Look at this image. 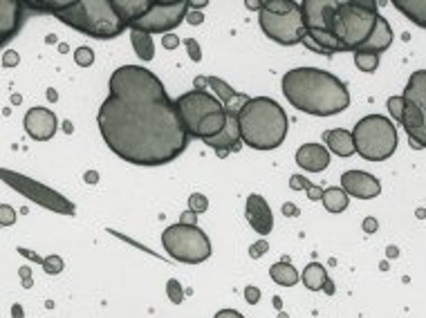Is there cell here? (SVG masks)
<instances>
[{"mask_svg":"<svg viewBox=\"0 0 426 318\" xmlns=\"http://www.w3.org/2000/svg\"><path fill=\"white\" fill-rule=\"evenodd\" d=\"M180 222H182V224H195V213L193 211H184L182 217H180Z\"/></svg>","mask_w":426,"mask_h":318,"instance_id":"bcb514c9","label":"cell"},{"mask_svg":"<svg viewBox=\"0 0 426 318\" xmlns=\"http://www.w3.org/2000/svg\"><path fill=\"white\" fill-rule=\"evenodd\" d=\"M188 12H191L188 0H177V3H157V0H153V7L130 30L146 34H168L186 21Z\"/></svg>","mask_w":426,"mask_h":318,"instance_id":"8fae6325","label":"cell"},{"mask_svg":"<svg viewBox=\"0 0 426 318\" xmlns=\"http://www.w3.org/2000/svg\"><path fill=\"white\" fill-rule=\"evenodd\" d=\"M162 244L166 253L177 262L184 265H200V262L211 258V240L197 224H171L162 233Z\"/></svg>","mask_w":426,"mask_h":318,"instance_id":"9c48e42d","label":"cell"},{"mask_svg":"<svg viewBox=\"0 0 426 318\" xmlns=\"http://www.w3.org/2000/svg\"><path fill=\"white\" fill-rule=\"evenodd\" d=\"M41 265H43V269H45V274H61L63 271V260L59 258V256H50V258H45V260H41Z\"/></svg>","mask_w":426,"mask_h":318,"instance_id":"e575fe53","label":"cell"},{"mask_svg":"<svg viewBox=\"0 0 426 318\" xmlns=\"http://www.w3.org/2000/svg\"><path fill=\"white\" fill-rule=\"evenodd\" d=\"M289 188H292V190L303 188L305 193H307V197L312 199V202H316V199H321V197H323V188L314 186L312 181H307V179L301 177V175H292V177H289Z\"/></svg>","mask_w":426,"mask_h":318,"instance_id":"f1b7e54d","label":"cell"},{"mask_svg":"<svg viewBox=\"0 0 426 318\" xmlns=\"http://www.w3.org/2000/svg\"><path fill=\"white\" fill-rule=\"evenodd\" d=\"M16 222V211L9 204L0 206V224L3 226H12Z\"/></svg>","mask_w":426,"mask_h":318,"instance_id":"d590c367","label":"cell"},{"mask_svg":"<svg viewBox=\"0 0 426 318\" xmlns=\"http://www.w3.org/2000/svg\"><path fill=\"white\" fill-rule=\"evenodd\" d=\"M244 301H247L249 305H256V303L260 301V289L249 285L247 289H244Z\"/></svg>","mask_w":426,"mask_h":318,"instance_id":"f35d334b","label":"cell"},{"mask_svg":"<svg viewBox=\"0 0 426 318\" xmlns=\"http://www.w3.org/2000/svg\"><path fill=\"white\" fill-rule=\"evenodd\" d=\"M97 123L106 146L135 166H164L182 155L191 139L164 83L144 66L113 72Z\"/></svg>","mask_w":426,"mask_h":318,"instance_id":"6da1fadb","label":"cell"},{"mask_svg":"<svg viewBox=\"0 0 426 318\" xmlns=\"http://www.w3.org/2000/svg\"><path fill=\"white\" fill-rule=\"evenodd\" d=\"M337 7H339V0H301L305 30L332 32Z\"/></svg>","mask_w":426,"mask_h":318,"instance_id":"4fadbf2b","label":"cell"},{"mask_svg":"<svg viewBox=\"0 0 426 318\" xmlns=\"http://www.w3.org/2000/svg\"><path fill=\"white\" fill-rule=\"evenodd\" d=\"M3 181L9 184L14 190H18L21 195H25L27 199L32 202L41 204L43 208H50L54 213H61V215H75V204L70 202L68 197H63L57 190H52L50 186L41 184L32 177H25L21 172H14V170H7L3 168Z\"/></svg>","mask_w":426,"mask_h":318,"instance_id":"30bf717a","label":"cell"},{"mask_svg":"<svg viewBox=\"0 0 426 318\" xmlns=\"http://www.w3.org/2000/svg\"><path fill=\"white\" fill-rule=\"evenodd\" d=\"M21 7L23 3H16V0H3L0 3V34H3V45L12 39L23 23Z\"/></svg>","mask_w":426,"mask_h":318,"instance_id":"d6986e66","label":"cell"},{"mask_svg":"<svg viewBox=\"0 0 426 318\" xmlns=\"http://www.w3.org/2000/svg\"><path fill=\"white\" fill-rule=\"evenodd\" d=\"M283 95L296 110L312 117H332L350 106L346 83L319 68L287 70L280 81Z\"/></svg>","mask_w":426,"mask_h":318,"instance_id":"7a4b0ae2","label":"cell"},{"mask_svg":"<svg viewBox=\"0 0 426 318\" xmlns=\"http://www.w3.org/2000/svg\"><path fill=\"white\" fill-rule=\"evenodd\" d=\"M166 294H168V301L175 303V305L184 301V289H182V285H180V280H175V278H171L166 283Z\"/></svg>","mask_w":426,"mask_h":318,"instance_id":"4dcf8cb0","label":"cell"},{"mask_svg":"<svg viewBox=\"0 0 426 318\" xmlns=\"http://www.w3.org/2000/svg\"><path fill=\"white\" fill-rule=\"evenodd\" d=\"M213 318H244V316L240 312H235V310H220Z\"/></svg>","mask_w":426,"mask_h":318,"instance_id":"ee69618b","label":"cell"},{"mask_svg":"<svg viewBox=\"0 0 426 318\" xmlns=\"http://www.w3.org/2000/svg\"><path fill=\"white\" fill-rule=\"evenodd\" d=\"M296 163L307 172H321L330 166V150L321 143H303L296 150Z\"/></svg>","mask_w":426,"mask_h":318,"instance_id":"e0dca14e","label":"cell"},{"mask_svg":"<svg viewBox=\"0 0 426 318\" xmlns=\"http://www.w3.org/2000/svg\"><path fill=\"white\" fill-rule=\"evenodd\" d=\"M244 217H247L251 229L258 235H269L271 229H274V213H271L267 199L258 193L247 197V204H244Z\"/></svg>","mask_w":426,"mask_h":318,"instance_id":"2e32d148","label":"cell"},{"mask_svg":"<svg viewBox=\"0 0 426 318\" xmlns=\"http://www.w3.org/2000/svg\"><path fill=\"white\" fill-rule=\"evenodd\" d=\"M206 83H209L217 95H220V101L224 106L226 112H240V108L249 101V97H244L240 92H235V90H231L229 86L224 83V81H220L217 77H206Z\"/></svg>","mask_w":426,"mask_h":318,"instance_id":"7402d4cb","label":"cell"},{"mask_svg":"<svg viewBox=\"0 0 426 318\" xmlns=\"http://www.w3.org/2000/svg\"><path fill=\"white\" fill-rule=\"evenodd\" d=\"M186 21L191 23V25H200V23H204V14L202 12H193V9H191V12L186 14Z\"/></svg>","mask_w":426,"mask_h":318,"instance_id":"b9f144b4","label":"cell"},{"mask_svg":"<svg viewBox=\"0 0 426 318\" xmlns=\"http://www.w3.org/2000/svg\"><path fill=\"white\" fill-rule=\"evenodd\" d=\"M18 54L16 52H3V68H14L18 66Z\"/></svg>","mask_w":426,"mask_h":318,"instance_id":"60d3db41","label":"cell"},{"mask_svg":"<svg viewBox=\"0 0 426 318\" xmlns=\"http://www.w3.org/2000/svg\"><path fill=\"white\" fill-rule=\"evenodd\" d=\"M242 143L253 150H274L287 137V115L271 97H251L238 112Z\"/></svg>","mask_w":426,"mask_h":318,"instance_id":"277c9868","label":"cell"},{"mask_svg":"<svg viewBox=\"0 0 426 318\" xmlns=\"http://www.w3.org/2000/svg\"><path fill=\"white\" fill-rule=\"evenodd\" d=\"M113 5L117 14L126 21V25L133 27L153 7V0H113Z\"/></svg>","mask_w":426,"mask_h":318,"instance_id":"603a6c76","label":"cell"},{"mask_svg":"<svg viewBox=\"0 0 426 318\" xmlns=\"http://www.w3.org/2000/svg\"><path fill=\"white\" fill-rule=\"evenodd\" d=\"M130 43H133L135 54H137L142 61H153V59H155V43H153L151 34L130 30Z\"/></svg>","mask_w":426,"mask_h":318,"instance_id":"83f0119b","label":"cell"},{"mask_svg":"<svg viewBox=\"0 0 426 318\" xmlns=\"http://www.w3.org/2000/svg\"><path fill=\"white\" fill-rule=\"evenodd\" d=\"M377 220H375V217H366V220H364V231L366 233H375L377 231Z\"/></svg>","mask_w":426,"mask_h":318,"instance_id":"f6af8a7d","label":"cell"},{"mask_svg":"<svg viewBox=\"0 0 426 318\" xmlns=\"http://www.w3.org/2000/svg\"><path fill=\"white\" fill-rule=\"evenodd\" d=\"M258 25L267 39L278 45H296L305 36L301 3L296 0H262Z\"/></svg>","mask_w":426,"mask_h":318,"instance_id":"8992f818","label":"cell"},{"mask_svg":"<svg viewBox=\"0 0 426 318\" xmlns=\"http://www.w3.org/2000/svg\"><path fill=\"white\" fill-rule=\"evenodd\" d=\"M75 61H77V66H81V68H90L95 63V52L90 48H79L75 52Z\"/></svg>","mask_w":426,"mask_h":318,"instance_id":"836d02e7","label":"cell"},{"mask_svg":"<svg viewBox=\"0 0 426 318\" xmlns=\"http://www.w3.org/2000/svg\"><path fill=\"white\" fill-rule=\"evenodd\" d=\"M206 208H209V199H206V195L193 193L191 197H188V211H193L195 215H200V213H206Z\"/></svg>","mask_w":426,"mask_h":318,"instance_id":"1f68e13d","label":"cell"},{"mask_svg":"<svg viewBox=\"0 0 426 318\" xmlns=\"http://www.w3.org/2000/svg\"><path fill=\"white\" fill-rule=\"evenodd\" d=\"M184 45H186L188 57H191V61L200 63V61H202V52H200V45H197V41H195V39H186Z\"/></svg>","mask_w":426,"mask_h":318,"instance_id":"8d00e7d4","label":"cell"},{"mask_svg":"<svg viewBox=\"0 0 426 318\" xmlns=\"http://www.w3.org/2000/svg\"><path fill=\"white\" fill-rule=\"evenodd\" d=\"M267 249H269V244H267L265 240H258V242H253V244H251V249H249V256H251L253 260H258L260 256H265V253H267Z\"/></svg>","mask_w":426,"mask_h":318,"instance_id":"74e56055","label":"cell"},{"mask_svg":"<svg viewBox=\"0 0 426 318\" xmlns=\"http://www.w3.org/2000/svg\"><path fill=\"white\" fill-rule=\"evenodd\" d=\"M341 188L346 190L348 197H357V199H375L382 193L379 179L366 170H346L341 175Z\"/></svg>","mask_w":426,"mask_h":318,"instance_id":"9a60e30c","label":"cell"},{"mask_svg":"<svg viewBox=\"0 0 426 318\" xmlns=\"http://www.w3.org/2000/svg\"><path fill=\"white\" fill-rule=\"evenodd\" d=\"M377 7V3H364V0H339L332 34L346 45L348 52H357L368 41L379 18Z\"/></svg>","mask_w":426,"mask_h":318,"instance_id":"52a82bcc","label":"cell"},{"mask_svg":"<svg viewBox=\"0 0 426 318\" xmlns=\"http://www.w3.org/2000/svg\"><path fill=\"white\" fill-rule=\"evenodd\" d=\"M180 117L186 126V130L195 139H213L226 126V110L222 101L215 95L206 92L202 88H195L191 92H184L175 99Z\"/></svg>","mask_w":426,"mask_h":318,"instance_id":"5b68a950","label":"cell"},{"mask_svg":"<svg viewBox=\"0 0 426 318\" xmlns=\"http://www.w3.org/2000/svg\"><path fill=\"white\" fill-rule=\"evenodd\" d=\"M177 45H180L177 34H164V36H162V48H164V50H175Z\"/></svg>","mask_w":426,"mask_h":318,"instance_id":"ab89813d","label":"cell"},{"mask_svg":"<svg viewBox=\"0 0 426 318\" xmlns=\"http://www.w3.org/2000/svg\"><path fill=\"white\" fill-rule=\"evenodd\" d=\"M404 99H409L415 106L422 110L424 117V123L420 130H415L413 135H409V139L413 141L415 148H426V70H418L413 72L409 83L404 88Z\"/></svg>","mask_w":426,"mask_h":318,"instance_id":"7c38bea8","label":"cell"},{"mask_svg":"<svg viewBox=\"0 0 426 318\" xmlns=\"http://www.w3.org/2000/svg\"><path fill=\"white\" fill-rule=\"evenodd\" d=\"M386 108H388V112H391V119L400 123L402 110H404V97H402V95H400V97H391V99L386 101Z\"/></svg>","mask_w":426,"mask_h":318,"instance_id":"d6a6232c","label":"cell"},{"mask_svg":"<svg viewBox=\"0 0 426 318\" xmlns=\"http://www.w3.org/2000/svg\"><path fill=\"white\" fill-rule=\"evenodd\" d=\"M323 141L325 146H328L330 152L339 157H350L355 155L357 148H355V137H352V132L346 130V128H334V130H328L323 135Z\"/></svg>","mask_w":426,"mask_h":318,"instance_id":"44dd1931","label":"cell"},{"mask_svg":"<svg viewBox=\"0 0 426 318\" xmlns=\"http://www.w3.org/2000/svg\"><path fill=\"white\" fill-rule=\"evenodd\" d=\"M206 3H191V9H202Z\"/></svg>","mask_w":426,"mask_h":318,"instance_id":"681fc988","label":"cell"},{"mask_svg":"<svg viewBox=\"0 0 426 318\" xmlns=\"http://www.w3.org/2000/svg\"><path fill=\"white\" fill-rule=\"evenodd\" d=\"M323 292H325V294H334V287H332V283H330V280H328V283L323 285Z\"/></svg>","mask_w":426,"mask_h":318,"instance_id":"c3c4849f","label":"cell"},{"mask_svg":"<svg viewBox=\"0 0 426 318\" xmlns=\"http://www.w3.org/2000/svg\"><path fill=\"white\" fill-rule=\"evenodd\" d=\"M21 276H23V287L30 289V287H32V280H30V269L23 267V269H21Z\"/></svg>","mask_w":426,"mask_h":318,"instance_id":"7dc6e473","label":"cell"},{"mask_svg":"<svg viewBox=\"0 0 426 318\" xmlns=\"http://www.w3.org/2000/svg\"><path fill=\"white\" fill-rule=\"evenodd\" d=\"M25 132L30 135L34 141H50L54 135H57L59 128V121H57V115H54L50 108H30L25 112Z\"/></svg>","mask_w":426,"mask_h":318,"instance_id":"5bb4252c","label":"cell"},{"mask_svg":"<svg viewBox=\"0 0 426 318\" xmlns=\"http://www.w3.org/2000/svg\"><path fill=\"white\" fill-rule=\"evenodd\" d=\"M14 314H16V318H23V312H21V307H14Z\"/></svg>","mask_w":426,"mask_h":318,"instance_id":"f907efd6","label":"cell"},{"mask_svg":"<svg viewBox=\"0 0 426 318\" xmlns=\"http://www.w3.org/2000/svg\"><path fill=\"white\" fill-rule=\"evenodd\" d=\"M240 128H238V115L235 112H226V126L224 130L213 139H206L204 143L211 146L217 152H226V150H238L240 148Z\"/></svg>","mask_w":426,"mask_h":318,"instance_id":"ac0fdd59","label":"cell"},{"mask_svg":"<svg viewBox=\"0 0 426 318\" xmlns=\"http://www.w3.org/2000/svg\"><path fill=\"white\" fill-rule=\"evenodd\" d=\"M323 206H325V211L328 213H343L348 208V202H350V197L348 193L343 188H337V186H330V188H325L323 190Z\"/></svg>","mask_w":426,"mask_h":318,"instance_id":"484cf974","label":"cell"},{"mask_svg":"<svg viewBox=\"0 0 426 318\" xmlns=\"http://www.w3.org/2000/svg\"><path fill=\"white\" fill-rule=\"evenodd\" d=\"M395 9H400L411 23L426 30V0H397Z\"/></svg>","mask_w":426,"mask_h":318,"instance_id":"d4e9b609","label":"cell"},{"mask_svg":"<svg viewBox=\"0 0 426 318\" xmlns=\"http://www.w3.org/2000/svg\"><path fill=\"white\" fill-rule=\"evenodd\" d=\"M269 276L276 285H283V287H294L298 280H301V274H298L296 267H292V262H287V260H280L276 265H271Z\"/></svg>","mask_w":426,"mask_h":318,"instance_id":"cb8c5ba5","label":"cell"},{"mask_svg":"<svg viewBox=\"0 0 426 318\" xmlns=\"http://www.w3.org/2000/svg\"><path fill=\"white\" fill-rule=\"evenodd\" d=\"M391 43H393V30H391V23L386 21L384 16H379L377 18V23H375V30L370 32L368 36V41L361 45V48L357 52H373V54H382L386 52L388 48H391Z\"/></svg>","mask_w":426,"mask_h":318,"instance_id":"ffe728a7","label":"cell"},{"mask_svg":"<svg viewBox=\"0 0 426 318\" xmlns=\"http://www.w3.org/2000/svg\"><path fill=\"white\" fill-rule=\"evenodd\" d=\"M298 213H301V211H298V206H296V204H292V202H285V204H283V215H287V217H296Z\"/></svg>","mask_w":426,"mask_h":318,"instance_id":"7bdbcfd3","label":"cell"},{"mask_svg":"<svg viewBox=\"0 0 426 318\" xmlns=\"http://www.w3.org/2000/svg\"><path fill=\"white\" fill-rule=\"evenodd\" d=\"M355 63L361 72H375L379 68V54L373 52H355Z\"/></svg>","mask_w":426,"mask_h":318,"instance_id":"f546056e","label":"cell"},{"mask_svg":"<svg viewBox=\"0 0 426 318\" xmlns=\"http://www.w3.org/2000/svg\"><path fill=\"white\" fill-rule=\"evenodd\" d=\"M23 5L30 9L52 12L61 23L75 27L77 32L97 41L117 39L128 27L124 18L117 14L113 0H68V3H57V0L32 3V0H25Z\"/></svg>","mask_w":426,"mask_h":318,"instance_id":"3957f363","label":"cell"},{"mask_svg":"<svg viewBox=\"0 0 426 318\" xmlns=\"http://www.w3.org/2000/svg\"><path fill=\"white\" fill-rule=\"evenodd\" d=\"M301 278H303V285L310 289V292H319V289H323V285L328 283V271H325L321 262H310V265L303 269Z\"/></svg>","mask_w":426,"mask_h":318,"instance_id":"4316f807","label":"cell"},{"mask_svg":"<svg viewBox=\"0 0 426 318\" xmlns=\"http://www.w3.org/2000/svg\"><path fill=\"white\" fill-rule=\"evenodd\" d=\"M355 137V148L366 161H384L397 150V128L393 119L384 115H368L359 119L352 130Z\"/></svg>","mask_w":426,"mask_h":318,"instance_id":"ba28073f","label":"cell"}]
</instances>
